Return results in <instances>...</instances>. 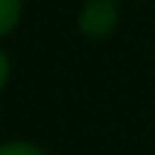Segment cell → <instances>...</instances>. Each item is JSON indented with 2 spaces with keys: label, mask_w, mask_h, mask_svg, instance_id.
<instances>
[{
  "label": "cell",
  "mask_w": 155,
  "mask_h": 155,
  "mask_svg": "<svg viewBox=\"0 0 155 155\" xmlns=\"http://www.w3.org/2000/svg\"><path fill=\"white\" fill-rule=\"evenodd\" d=\"M76 27L90 41H104L120 27V0H84L76 14Z\"/></svg>",
  "instance_id": "cell-1"
},
{
  "label": "cell",
  "mask_w": 155,
  "mask_h": 155,
  "mask_svg": "<svg viewBox=\"0 0 155 155\" xmlns=\"http://www.w3.org/2000/svg\"><path fill=\"white\" fill-rule=\"evenodd\" d=\"M25 0H0V38L11 35L22 22Z\"/></svg>",
  "instance_id": "cell-2"
},
{
  "label": "cell",
  "mask_w": 155,
  "mask_h": 155,
  "mask_svg": "<svg viewBox=\"0 0 155 155\" xmlns=\"http://www.w3.org/2000/svg\"><path fill=\"white\" fill-rule=\"evenodd\" d=\"M0 155H46L44 147H38L35 142H25V139H11L0 144Z\"/></svg>",
  "instance_id": "cell-3"
},
{
  "label": "cell",
  "mask_w": 155,
  "mask_h": 155,
  "mask_svg": "<svg viewBox=\"0 0 155 155\" xmlns=\"http://www.w3.org/2000/svg\"><path fill=\"white\" fill-rule=\"evenodd\" d=\"M8 79H11V57H8V52L0 46V93L5 90Z\"/></svg>",
  "instance_id": "cell-4"
}]
</instances>
